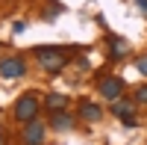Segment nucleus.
I'll return each mask as SVG.
<instances>
[{
  "label": "nucleus",
  "instance_id": "f257e3e1",
  "mask_svg": "<svg viewBox=\"0 0 147 145\" xmlns=\"http://www.w3.org/2000/svg\"><path fill=\"white\" fill-rule=\"evenodd\" d=\"M35 56H38V65L47 71V74H59V71L65 68L68 62V53L62 51V47H35Z\"/></svg>",
  "mask_w": 147,
  "mask_h": 145
},
{
  "label": "nucleus",
  "instance_id": "f03ea898",
  "mask_svg": "<svg viewBox=\"0 0 147 145\" xmlns=\"http://www.w3.org/2000/svg\"><path fill=\"white\" fill-rule=\"evenodd\" d=\"M15 118L18 122H32V118H38V98H35L32 92H27V95H21L18 98V104H15Z\"/></svg>",
  "mask_w": 147,
  "mask_h": 145
},
{
  "label": "nucleus",
  "instance_id": "7ed1b4c3",
  "mask_svg": "<svg viewBox=\"0 0 147 145\" xmlns=\"http://www.w3.org/2000/svg\"><path fill=\"white\" fill-rule=\"evenodd\" d=\"M112 113L118 118H124V127H136L138 124L136 122V104H132V101H124V98L112 101Z\"/></svg>",
  "mask_w": 147,
  "mask_h": 145
},
{
  "label": "nucleus",
  "instance_id": "20e7f679",
  "mask_svg": "<svg viewBox=\"0 0 147 145\" xmlns=\"http://www.w3.org/2000/svg\"><path fill=\"white\" fill-rule=\"evenodd\" d=\"M0 74H3L6 80H15V77H24L27 74V62H24L21 56H9L0 62Z\"/></svg>",
  "mask_w": 147,
  "mask_h": 145
},
{
  "label": "nucleus",
  "instance_id": "39448f33",
  "mask_svg": "<svg viewBox=\"0 0 147 145\" xmlns=\"http://www.w3.org/2000/svg\"><path fill=\"white\" fill-rule=\"evenodd\" d=\"M100 95L106 101H118L121 95H124V80L121 77H103L100 80Z\"/></svg>",
  "mask_w": 147,
  "mask_h": 145
},
{
  "label": "nucleus",
  "instance_id": "423d86ee",
  "mask_svg": "<svg viewBox=\"0 0 147 145\" xmlns=\"http://www.w3.org/2000/svg\"><path fill=\"white\" fill-rule=\"evenodd\" d=\"M24 142L27 145H41L44 142V124L38 122V118L27 122V127H24Z\"/></svg>",
  "mask_w": 147,
  "mask_h": 145
},
{
  "label": "nucleus",
  "instance_id": "0eeeda50",
  "mask_svg": "<svg viewBox=\"0 0 147 145\" xmlns=\"http://www.w3.org/2000/svg\"><path fill=\"white\" fill-rule=\"evenodd\" d=\"M80 116L85 118V122H97V118L103 116V110H100L97 104H91V101H82V104H80Z\"/></svg>",
  "mask_w": 147,
  "mask_h": 145
},
{
  "label": "nucleus",
  "instance_id": "6e6552de",
  "mask_svg": "<svg viewBox=\"0 0 147 145\" xmlns=\"http://www.w3.org/2000/svg\"><path fill=\"white\" fill-rule=\"evenodd\" d=\"M127 51H129V44L124 42V39H109V59H121V56H127Z\"/></svg>",
  "mask_w": 147,
  "mask_h": 145
},
{
  "label": "nucleus",
  "instance_id": "1a4fd4ad",
  "mask_svg": "<svg viewBox=\"0 0 147 145\" xmlns=\"http://www.w3.org/2000/svg\"><path fill=\"white\" fill-rule=\"evenodd\" d=\"M44 104H47V110L59 113V110H65V104H68V95H62V92H50V95L44 98Z\"/></svg>",
  "mask_w": 147,
  "mask_h": 145
},
{
  "label": "nucleus",
  "instance_id": "9d476101",
  "mask_svg": "<svg viewBox=\"0 0 147 145\" xmlns=\"http://www.w3.org/2000/svg\"><path fill=\"white\" fill-rule=\"evenodd\" d=\"M50 124H53L56 130H71V127H74V118H71V116H68L65 110H59V113H53Z\"/></svg>",
  "mask_w": 147,
  "mask_h": 145
},
{
  "label": "nucleus",
  "instance_id": "9b49d317",
  "mask_svg": "<svg viewBox=\"0 0 147 145\" xmlns=\"http://www.w3.org/2000/svg\"><path fill=\"white\" fill-rule=\"evenodd\" d=\"M136 101L138 104H147V86H138L136 89Z\"/></svg>",
  "mask_w": 147,
  "mask_h": 145
},
{
  "label": "nucleus",
  "instance_id": "f8f14e48",
  "mask_svg": "<svg viewBox=\"0 0 147 145\" xmlns=\"http://www.w3.org/2000/svg\"><path fill=\"white\" fill-rule=\"evenodd\" d=\"M138 71H141V74L147 77V56H144V59H138Z\"/></svg>",
  "mask_w": 147,
  "mask_h": 145
},
{
  "label": "nucleus",
  "instance_id": "ddd939ff",
  "mask_svg": "<svg viewBox=\"0 0 147 145\" xmlns=\"http://www.w3.org/2000/svg\"><path fill=\"white\" fill-rule=\"evenodd\" d=\"M136 6H138V9L144 12V15H147V0H136Z\"/></svg>",
  "mask_w": 147,
  "mask_h": 145
}]
</instances>
